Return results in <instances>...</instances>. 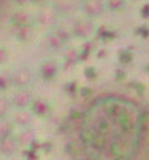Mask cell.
Masks as SVG:
<instances>
[{
    "instance_id": "obj_2",
    "label": "cell",
    "mask_w": 149,
    "mask_h": 160,
    "mask_svg": "<svg viewBox=\"0 0 149 160\" xmlns=\"http://www.w3.org/2000/svg\"><path fill=\"white\" fill-rule=\"evenodd\" d=\"M2 4H3V0H0V10H2Z\"/></svg>"
},
{
    "instance_id": "obj_1",
    "label": "cell",
    "mask_w": 149,
    "mask_h": 160,
    "mask_svg": "<svg viewBox=\"0 0 149 160\" xmlns=\"http://www.w3.org/2000/svg\"><path fill=\"white\" fill-rule=\"evenodd\" d=\"M142 112L132 101L103 98L93 103L83 121V141L97 160H128L136 147Z\"/></svg>"
}]
</instances>
